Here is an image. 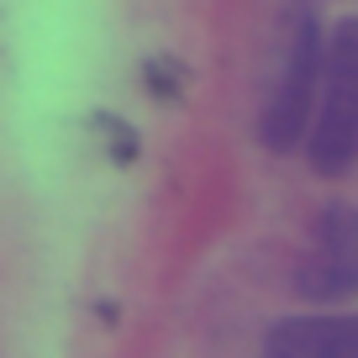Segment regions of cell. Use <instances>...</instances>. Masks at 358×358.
Instances as JSON below:
<instances>
[{
  "mask_svg": "<svg viewBox=\"0 0 358 358\" xmlns=\"http://www.w3.org/2000/svg\"><path fill=\"white\" fill-rule=\"evenodd\" d=\"M295 295L316 306L358 301V206L332 201L316 211L311 243L295 264Z\"/></svg>",
  "mask_w": 358,
  "mask_h": 358,
  "instance_id": "3957f363",
  "label": "cell"
},
{
  "mask_svg": "<svg viewBox=\"0 0 358 358\" xmlns=\"http://www.w3.org/2000/svg\"><path fill=\"white\" fill-rule=\"evenodd\" d=\"M264 358H358V311H311L268 327Z\"/></svg>",
  "mask_w": 358,
  "mask_h": 358,
  "instance_id": "277c9868",
  "label": "cell"
},
{
  "mask_svg": "<svg viewBox=\"0 0 358 358\" xmlns=\"http://www.w3.org/2000/svg\"><path fill=\"white\" fill-rule=\"evenodd\" d=\"M143 85H148V95H153V101L179 106V101H185V90H190V69L179 64V58H169V53H153V58L143 64Z\"/></svg>",
  "mask_w": 358,
  "mask_h": 358,
  "instance_id": "5b68a950",
  "label": "cell"
},
{
  "mask_svg": "<svg viewBox=\"0 0 358 358\" xmlns=\"http://www.w3.org/2000/svg\"><path fill=\"white\" fill-rule=\"evenodd\" d=\"M90 127L101 132V143H106V158L111 164H137V153H143V143H137V127L132 122H122V116H111V111H95L90 116Z\"/></svg>",
  "mask_w": 358,
  "mask_h": 358,
  "instance_id": "8992f818",
  "label": "cell"
},
{
  "mask_svg": "<svg viewBox=\"0 0 358 358\" xmlns=\"http://www.w3.org/2000/svg\"><path fill=\"white\" fill-rule=\"evenodd\" d=\"M322 48H327V32H322V16H316V0H285L274 79H268L264 111H258V143L268 153H290L311 132L316 90H322Z\"/></svg>",
  "mask_w": 358,
  "mask_h": 358,
  "instance_id": "6da1fadb",
  "label": "cell"
},
{
  "mask_svg": "<svg viewBox=\"0 0 358 358\" xmlns=\"http://www.w3.org/2000/svg\"><path fill=\"white\" fill-rule=\"evenodd\" d=\"M306 158L316 174L337 179L358 164V16L332 22L322 48V90H316Z\"/></svg>",
  "mask_w": 358,
  "mask_h": 358,
  "instance_id": "7a4b0ae2",
  "label": "cell"
}]
</instances>
